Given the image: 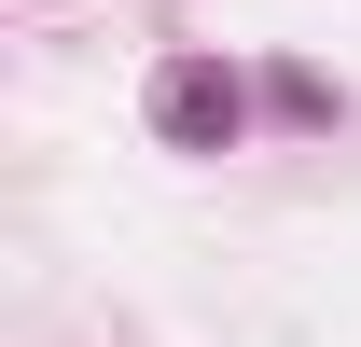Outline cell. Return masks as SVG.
I'll use <instances>...</instances> for the list:
<instances>
[{
	"mask_svg": "<svg viewBox=\"0 0 361 347\" xmlns=\"http://www.w3.org/2000/svg\"><path fill=\"white\" fill-rule=\"evenodd\" d=\"M236 126H250V84L223 56H167L153 70V139L167 153H236Z\"/></svg>",
	"mask_w": 361,
	"mask_h": 347,
	"instance_id": "6da1fadb",
	"label": "cell"
}]
</instances>
